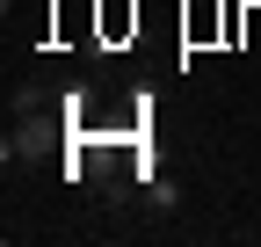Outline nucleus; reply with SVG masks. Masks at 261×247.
Segmentation results:
<instances>
[{
	"mask_svg": "<svg viewBox=\"0 0 261 247\" xmlns=\"http://www.w3.org/2000/svg\"><path fill=\"white\" fill-rule=\"evenodd\" d=\"M181 29H189V44H203L211 29H218V0H189V15H181Z\"/></svg>",
	"mask_w": 261,
	"mask_h": 247,
	"instance_id": "obj_1",
	"label": "nucleus"
},
{
	"mask_svg": "<svg viewBox=\"0 0 261 247\" xmlns=\"http://www.w3.org/2000/svg\"><path fill=\"white\" fill-rule=\"evenodd\" d=\"M123 29H138V8L130 0H102V37H123Z\"/></svg>",
	"mask_w": 261,
	"mask_h": 247,
	"instance_id": "obj_2",
	"label": "nucleus"
},
{
	"mask_svg": "<svg viewBox=\"0 0 261 247\" xmlns=\"http://www.w3.org/2000/svg\"><path fill=\"white\" fill-rule=\"evenodd\" d=\"M145 204L152 211H174V182H145Z\"/></svg>",
	"mask_w": 261,
	"mask_h": 247,
	"instance_id": "obj_3",
	"label": "nucleus"
}]
</instances>
